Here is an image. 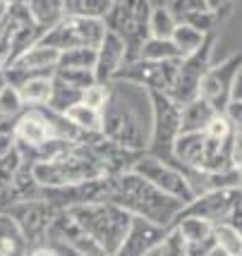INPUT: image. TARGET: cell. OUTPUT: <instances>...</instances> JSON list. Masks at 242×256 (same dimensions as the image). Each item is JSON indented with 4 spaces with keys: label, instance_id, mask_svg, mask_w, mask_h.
<instances>
[{
    "label": "cell",
    "instance_id": "obj_1",
    "mask_svg": "<svg viewBox=\"0 0 242 256\" xmlns=\"http://www.w3.org/2000/svg\"><path fill=\"white\" fill-rule=\"evenodd\" d=\"M151 122L154 110L149 91L132 82L113 79L108 84L106 106L101 110V134L130 151H146Z\"/></svg>",
    "mask_w": 242,
    "mask_h": 256
},
{
    "label": "cell",
    "instance_id": "obj_2",
    "mask_svg": "<svg viewBox=\"0 0 242 256\" xmlns=\"http://www.w3.org/2000/svg\"><path fill=\"white\" fill-rule=\"evenodd\" d=\"M110 194L108 201L122 206L127 213L146 218L158 225H173L175 216L182 211L185 201L154 187L149 180L137 175L134 170H125L118 175H108Z\"/></svg>",
    "mask_w": 242,
    "mask_h": 256
},
{
    "label": "cell",
    "instance_id": "obj_3",
    "mask_svg": "<svg viewBox=\"0 0 242 256\" xmlns=\"http://www.w3.org/2000/svg\"><path fill=\"white\" fill-rule=\"evenodd\" d=\"M106 175V168L99 156L84 146L82 142L70 144L51 160H36L32 163V178L39 187H63V184H77L87 180H96Z\"/></svg>",
    "mask_w": 242,
    "mask_h": 256
},
{
    "label": "cell",
    "instance_id": "obj_4",
    "mask_svg": "<svg viewBox=\"0 0 242 256\" xmlns=\"http://www.w3.org/2000/svg\"><path fill=\"white\" fill-rule=\"evenodd\" d=\"M65 211L99 242L101 249L108 256L118 252L122 237L130 228V220H132V213H127L122 206L113 204V201L79 204V206H72Z\"/></svg>",
    "mask_w": 242,
    "mask_h": 256
},
{
    "label": "cell",
    "instance_id": "obj_5",
    "mask_svg": "<svg viewBox=\"0 0 242 256\" xmlns=\"http://www.w3.org/2000/svg\"><path fill=\"white\" fill-rule=\"evenodd\" d=\"M151 2L149 0H113L110 10L103 17L106 29L113 34H118L125 48H127V56L125 62L137 60L139 58V48L142 44L149 38V17H151Z\"/></svg>",
    "mask_w": 242,
    "mask_h": 256
},
{
    "label": "cell",
    "instance_id": "obj_6",
    "mask_svg": "<svg viewBox=\"0 0 242 256\" xmlns=\"http://www.w3.org/2000/svg\"><path fill=\"white\" fill-rule=\"evenodd\" d=\"M151 96V110H154V122H151V136H149V146L144 154L149 156H156L170 163V166H177L175 156H173V146H175V139L180 134V122H182V106L175 103L168 94L163 91H149Z\"/></svg>",
    "mask_w": 242,
    "mask_h": 256
},
{
    "label": "cell",
    "instance_id": "obj_7",
    "mask_svg": "<svg viewBox=\"0 0 242 256\" xmlns=\"http://www.w3.org/2000/svg\"><path fill=\"white\" fill-rule=\"evenodd\" d=\"M106 24L99 17H79V14H65L53 29L39 38V44L51 46L55 50H70V48H99V44L106 36Z\"/></svg>",
    "mask_w": 242,
    "mask_h": 256
},
{
    "label": "cell",
    "instance_id": "obj_8",
    "mask_svg": "<svg viewBox=\"0 0 242 256\" xmlns=\"http://www.w3.org/2000/svg\"><path fill=\"white\" fill-rule=\"evenodd\" d=\"M213 38H216V32L206 34L204 44L199 46L192 56H185L182 60H180L175 82H173V86H170V91H168V96L175 100V103H180V106H185L187 100H192V98H197L199 96V82H201L204 72H206L209 65H211Z\"/></svg>",
    "mask_w": 242,
    "mask_h": 256
},
{
    "label": "cell",
    "instance_id": "obj_9",
    "mask_svg": "<svg viewBox=\"0 0 242 256\" xmlns=\"http://www.w3.org/2000/svg\"><path fill=\"white\" fill-rule=\"evenodd\" d=\"M177 65H180V60H144V58H137L130 62H122L113 79L139 84L146 91L168 94L173 82H175Z\"/></svg>",
    "mask_w": 242,
    "mask_h": 256
},
{
    "label": "cell",
    "instance_id": "obj_10",
    "mask_svg": "<svg viewBox=\"0 0 242 256\" xmlns=\"http://www.w3.org/2000/svg\"><path fill=\"white\" fill-rule=\"evenodd\" d=\"M130 170H134L137 175H142L144 180H149L154 187H158V190L165 192V194H170V196H175V199H182L185 204H189V201L194 199V192L189 187L187 178L182 175V170H177L175 166L165 163L161 158L149 156V154L142 151Z\"/></svg>",
    "mask_w": 242,
    "mask_h": 256
},
{
    "label": "cell",
    "instance_id": "obj_11",
    "mask_svg": "<svg viewBox=\"0 0 242 256\" xmlns=\"http://www.w3.org/2000/svg\"><path fill=\"white\" fill-rule=\"evenodd\" d=\"M5 213H10L12 218L17 220L20 230L24 232L29 246L34 244H44L48 242V228H51V220L55 216V208L44 201L41 196H34V199H20L5 206L3 208Z\"/></svg>",
    "mask_w": 242,
    "mask_h": 256
},
{
    "label": "cell",
    "instance_id": "obj_12",
    "mask_svg": "<svg viewBox=\"0 0 242 256\" xmlns=\"http://www.w3.org/2000/svg\"><path fill=\"white\" fill-rule=\"evenodd\" d=\"M110 180L108 175L77 184H63V187H39V196L48 201L55 211H65L79 204H94V201H108Z\"/></svg>",
    "mask_w": 242,
    "mask_h": 256
},
{
    "label": "cell",
    "instance_id": "obj_13",
    "mask_svg": "<svg viewBox=\"0 0 242 256\" xmlns=\"http://www.w3.org/2000/svg\"><path fill=\"white\" fill-rule=\"evenodd\" d=\"M242 70V53H232L220 65H209L204 77L199 82V96L209 100L218 112H225V106L230 103L232 84Z\"/></svg>",
    "mask_w": 242,
    "mask_h": 256
},
{
    "label": "cell",
    "instance_id": "obj_14",
    "mask_svg": "<svg viewBox=\"0 0 242 256\" xmlns=\"http://www.w3.org/2000/svg\"><path fill=\"white\" fill-rule=\"evenodd\" d=\"M242 204V187H225V190H211L204 192L194 199L182 206V211L175 216L177 218H185V216H199V218H206L209 223H223L228 220L237 206Z\"/></svg>",
    "mask_w": 242,
    "mask_h": 256
},
{
    "label": "cell",
    "instance_id": "obj_15",
    "mask_svg": "<svg viewBox=\"0 0 242 256\" xmlns=\"http://www.w3.org/2000/svg\"><path fill=\"white\" fill-rule=\"evenodd\" d=\"M48 242H60V244L70 246L84 256H108L101 249L99 242L67 211H55L51 228H48Z\"/></svg>",
    "mask_w": 242,
    "mask_h": 256
},
{
    "label": "cell",
    "instance_id": "obj_16",
    "mask_svg": "<svg viewBox=\"0 0 242 256\" xmlns=\"http://www.w3.org/2000/svg\"><path fill=\"white\" fill-rule=\"evenodd\" d=\"M170 230V225H158L151 223L146 218H139V216H132L130 220V228L122 237L118 252L113 256H144L149 252L158 249V244L163 242L165 232Z\"/></svg>",
    "mask_w": 242,
    "mask_h": 256
},
{
    "label": "cell",
    "instance_id": "obj_17",
    "mask_svg": "<svg viewBox=\"0 0 242 256\" xmlns=\"http://www.w3.org/2000/svg\"><path fill=\"white\" fill-rule=\"evenodd\" d=\"M125 56H127V48H125V41H122L118 34L106 32L103 41L96 48V65H94V77H96V84H110L115 72L120 70V65L125 62Z\"/></svg>",
    "mask_w": 242,
    "mask_h": 256
},
{
    "label": "cell",
    "instance_id": "obj_18",
    "mask_svg": "<svg viewBox=\"0 0 242 256\" xmlns=\"http://www.w3.org/2000/svg\"><path fill=\"white\" fill-rule=\"evenodd\" d=\"M216 108L209 100H204L201 96L187 100L182 106V122H180V132H204L209 122L216 118Z\"/></svg>",
    "mask_w": 242,
    "mask_h": 256
},
{
    "label": "cell",
    "instance_id": "obj_19",
    "mask_svg": "<svg viewBox=\"0 0 242 256\" xmlns=\"http://www.w3.org/2000/svg\"><path fill=\"white\" fill-rule=\"evenodd\" d=\"M27 10L32 14V22L39 26V32L46 34L65 17V2L63 0H27Z\"/></svg>",
    "mask_w": 242,
    "mask_h": 256
},
{
    "label": "cell",
    "instance_id": "obj_20",
    "mask_svg": "<svg viewBox=\"0 0 242 256\" xmlns=\"http://www.w3.org/2000/svg\"><path fill=\"white\" fill-rule=\"evenodd\" d=\"M58 58H60V50H55L51 46L36 44L32 48H27L22 56L17 58L12 65L22 67V70H39V72H55V65H58ZM10 67V65H8Z\"/></svg>",
    "mask_w": 242,
    "mask_h": 256
},
{
    "label": "cell",
    "instance_id": "obj_21",
    "mask_svg": "<svg viewBox=\"0 0 242 256\" xmlns=\"http://www.w3.org/2000/svg\"><path fill=\"white\" fill-rule=\"evenodd\" d=\"M0 249L10 256H27L29 242L10 213L0 211Z\"/></svg>",
    "mask_w": 242,
    "mask_h": 256
},
{
    "label": "cell",
    "instance_id": "obj_22",
    "mask_svg": "<svg viewBox=\"0 0 242 256\" xmlns=\"http://www.w3.org/2000/svg\"><path fill=\"white\" fill-rule=\"evenodd\" d=\"M51 89H53V74H39V77L27 79L17 91L22 96L24 106H46L51 98Z\"/></svg>",
    "mask_w": 242,
    "mask_h": 256
},
{
    "label": "cell",
    "instance_id": "obj_23",
    "mask_svg": "<svg viewBox=\"0 0 242 256\" xmlns=\"http://www.w3.org/2000/svg\"><path fill=\"white\" fill-rule=\"evenodd\" d=\"M67 120L77 127L79 132H101V110H96V108H91V106H87V103H75V106H70L65 112Z\"/></svg>",
    "mask_w": 242,
    "mask_h": 256
},
{
    "label": "cell",
    "instance_id": "obj_24",
    "mask_svg": "<svg viewBox=\"0 0 242 256\" xmlns=\"http://www.w3.org/2000/svg\"><path fill=\"white\" fill-rule=\"evenodd\" d=\"M79 100H82V89H75L72 84H67L53 74V89H51V98L46 106L55 112H65L70 106H75Z\"/></svg>",
    "mask_w": 242,
    "mask_h": 256
},
{
    "label": "cell",
    "instance_id": "obj_25",
    "mask_svg": "<svg viewBox=\"0 0 242 256\" xmlns=\"http://www.w3.org/2000/svg\"><path fill=\"white\" fill-rule=\"evenodd\" d=\"M139 58L144 60H182L177 46L170 38H156V36H149L142 44Z\"/></svg>",
    "mask_w": 242,
    "mask_h": 256
},
{
    "label": "cell",
    "instance_id": "obj_26",
    "mask_svg": "<svg viewBox=\"0 0 242 256\" xmlns=\"http://www.w3.org/2000/svg\"><path fill=\"white\" fill-rule=\"evenodd\" d=\"M180 234L187 240V244L192 242H201V240H206L213 234V223H209L206 218H199V216H185V218H177L173 220Z\"/></svg>",
    "mask_w": 242,
    "mask_h": 256
},
{
    "label": "cell",
    "instance_id": "obj_27",
    "mask_svg": "<svg viewBox=\"0 0 242 256\" xmlns=\"http://www.w3.org/2000/svg\"><path fill=\"white\" fill-rule=\"evenodd\" d=\"M204 38H206V34H201L199 29L189 26V24H182V22H177L175 32H173V36H170V41L177 46V50H180V56L182 58L192 56L199 46L204 44Z\"/></svg>",
    "mask_w": 242,
    "mask_h": 256
},
{
    "label": "cell",
    "instance_id": "obj_28",
    "mask_svg": "<svg viewBox=\"0 0 242 256\" xmlns=\"http://www.w3.org/2000/svg\"><path fill=\"white\" fill-rule=\"evenodd\" d=\"M177 26V20L173 17V12L165 5H154L151 8V17H149V36L156 38H170Z\"/></svg>",
    "mask_w": 242,
    "mask_h": 256
},
{
    "label": "cell",
    "instance_id": "obj_29",
    "mask_svg": "<svg viewBox=\"0 0 242 256\" xmlns=\"http://www.w3.org/2000/svg\"><path fill=\"white\" fill-rule=\"evenodd\" d=\"M94 65H96V48L82 46V48H70V50H63V53H60V58H58V65H55V67L94 70Z\"/></svg>",
    "mask_w": 242,
    "mask_h": 256
},
{
    "label": "cell",
    "instance_id": "obj_30",
    "mask_svg": "<svg viewBox=\"0 0 242 256\" xmlns=\"http://www.w3.org/2000/svg\"><path fill=\"white\" fill-rule=\"evenodd\" d=\"M65 14H79V17H99L103 20L110 10L113 0H63Z\"/></svg>",
    "mask_w": 242,
    "mask_h": 256
},
{
    "label": "cell",
    "instance_id": "obj_31",
    "mask_svg": "<svg viewBox=\"0 0 242 256\" xmlns=\"http://www.w3.org/2000/svg\"><path fill=\"white\" fill-rule=\"evenodd\" d=\"M213 240H216V244H218L220 249H225L230 256H240V252H242V237H240V232H237V230L228 223V220L213 225Z\"/></svg>",
    "mask_w": 242,
    "mask_h": 256
},
{
    "label": "cell",
    "instance_id": "obj_32",
    "mask_svg": "<svg viewBox=\"0 0 242 256\" xmlns=\"http://www.w3.org/2000/svg\"><path fill=\"white\" fill-rule=\"evenodd\" d=\"M177 22L182 24H189V26H194L199 29L201 34H213L216 29L220 26V14L216 10H201V12H189L185 17H180Z\"/></svg>",
    "mask_w": 242,
    "mask_h": 256
},
{
    "label": "cell",
    "instance_id": "obj_33",
    "mask_svg": "<svg viewBox=\"0 0 242 256\" xmlns=\"http://www.w3.org/2000/svg\"><path fill=\"white\" fill-rule=\"evenodd\" d=\"M58 79H63L67 84H72L75 89H89L91 84H96L94 70H77V67H55L53 72Z\"/></svg>",
    "mask_w": 242,
    "mask_h": 256
},
{
    "label": "cell",
    "instance_id": "obj_34",
    "mask_svg": "<svg viewBox=\"0 0 242 256\" xmlns=\"http://www.w3.org/2000/svg\"><path fill=\"white\" fill-rule=\"evenodd\" d=\"M158 254L161 256H187V240L180 234L175 225H170V230L165 232L163 242L158 244Z\"/></svg>",
    "mask_w": 242,
    "mask_h": 256
},
{
    "label": "cell",
    "instance_id": "obj_35",
    "mask_svg": "<svg viewBox=\"0 0 242 256\" xmlns=\"http://www.w3.org/2000/svg\"><path fill=\"white\" fill-rule=\"evenodd\" d=\"M27 106H24L22 96H20V91L15 89L12 84H5L3 91H0V115H8V118H17L20 112L24 110Z\"/></svg>",
    "mask_w": 242,
    "mask_h": 256
},
{
    "label": "cell",
    "instance_id": "obj_36",
    "mask_svg": "<svg viewBox=\"0 0 242 256\" xmlns=\"http://www.w3.org/2000/svg\"><path fill=\"white\" fill-rule=\"evenodd\" d=\"M165 8L173 12V17L180 20L189 12H201V10H209L206 0H165Z\"/></svg>",
    "mask_w": 242,
    "mask_h": 256
},
{
    "label": "cell",
    "instance_id": "obj_37",
    "mask_svg": "<svg viewBox=\"0 0 242 256\" xmlns=\"http://www.w3.org/2000/svg\"><path fill=\"white\" fill-rule=\"evenodd\" d=\"M106 98H108V84H91L89 89L82 91V103H87L96 110H103Z\"/></svg>",
    "mask_w": 242,
    "mask_h": 256
},
{
    "label": "cell",
    "instance_id": "obj_38",
    "mask_svg": "<svg viewBox=\"0 0 242 256\" xmlns=\"http://www.w3.org/2000/svg\"><path fill=\"white\" fill-rule=\"evenodd\" d=\"M225 115L230 118V122L235 124L237 130H242V100L230 98V103L225 106Z\"/></svg>",
    "mask_w": 242,
    "mask_h": 256
},
{
    "label": "cell",
    "instance_id": "obj_39",
    "mask_svg": "<svg viewBox=\"0 0 242 256\" xmlns=\"http://www.w3.org/2000/svg\"><path fill=\"white\" fill-rule=\"evenodd\" d=\"M232 163H235V168H242V130L235 132V142H232Z\"/></svg>",
    "mask_w": 242,
    "mask_h": 256
},
{
    "label": "cell",
    "instance_id": "obj_40",
    "mask_svg": "<svg viewBox=\"0 0 242 256\" xmlns=\"http://www.w3.org/2000/svg\"><path fill=\"white\" fill-rule=\"evenodd\" d=\"M27 256H58V254H55V249L51 246V242H44V244H34V246H29Z\"/></svg>",
    "mask_w": 242,
    "mask_h": 256
},
{
    "label": "cell",
    "instance_id": "obj_41",
    "mask_svg": "<svg viewBox=\"0 0 242 256\" xmlns=\"http://www.w3.org/2000/svg\"><path fill=\"white\" fill-rule=\"evenodd\" d=\"M228 223H230L232 228L240 232V237H242V206H237V208H235V211L228 216Z\"/></svg>",
    "mask_w": 242,
    "mask_h": 256
},
{
    "label": "cell",
    "instance_id": "obj_42",
    "mask_svg": "<svg viewBox=\"0 0 242 256\" xmlns=\"http://www.w3.org/2000/svg\"><path fill=\"white\" fill-rule=\"evenodd\" d=\"M51 246L55 249L58 256H84V254H79V252H75V249H70V246L60 244V242H51Z\"/></svg>",
    "mask_w": 242,
    "mask_h": 256
},
{
    "label": "cell",
    "instance_id": "obj_43",
    "mask_svg": "<svg viewBox=\"0 0 242 256\" xmlns=\"http://www.w3.org/2000/svg\"><path fill=\"white\" fill-rule=\"evenodd\" d=\"M230 98L242 100V70H240V74L235 77V84H232V96H230Z\"/></svg>",
    "mask_w": 242,
    "mask_h": 256
},
{
    "label": "cell",
    "instance_id": "obj_44",
    "mask_svg": "<svg viewBox=\"0 0 242 256\" xmlns=\"http://www.w3.org/2000/svg\"><path fill=\"white\" fill-rule=\"evenodd\" d=\"M206 5H209V10L220 12L223 8H230V0H206Z\"/></svg>",
    "mask_w": 242,
    "mask_h": 256
},
{
    "label": "cell",
    "instance_id": "obj_45",
    "mask_svg": "<svg viewBox=\"0 0 242 256\" xmlns=\"http://www.w3.org/2000/svg\"><path fill=\"white\" fill-rule=\"evenodd\" d=\"M8 12H10V2H8V0H0V26H3V22H5Z\"/></svg>",
    "mask_w": 242,
    "mask_h": 256
},
{
    "label": "cell",
    "instance_id": "obj_46",
    "mask_svg": "<svg viewBox=\"0 0 242 256\" xmlns=\"http://www.w3.org/2000/svg\"><path fill=\"white\" fill-rule=\"evenodd\" d=\"M204 256H230V254H228L225 249H220L218 244H213V246H211V249H209V252H206Z\"/></svg>",
    "mask_w": 242,
    "mask_h": 256
},
{
    "label": "cell",
    "instance_id": "obj_47",
    "mask_svg": "<svg viewBox=\"0 0 242 256\" xmlns=\"http://www.w3.org/2000/svg\"><path fill=\"white\" fill-rule=\"evenodd\" d=\"M5 84H8V79H5V72L0 70V91H3V86H5Z\"/></svg>",
    "mask_w": 242,
    "mask_h": 256
},
{
    "label": "cell",
    "instance_id": "obj_48",
    "mask_svg": "<svg viewBox=\"0 0 242 256\" xmlns=\"http://www.w3.org/2000/svg\"><path fill=\"white\" fill-rule=\"evenodd\" d=\"M144 256H161V254H158V249H154V252H149V254H144Z\"/></svg>",
    "mask_w": 242,
    "mask_h": 256
},
{
    "label": "cell",
    "instance_id": "obj_49",
    "mask_svg": "<svg viewBox=\"0 0 242 256\" xmlns=\"http://www.w3.org/2000/svg\"><path fill=\"white\" fill-rule=\"evenodd\" d=\"M0 256H10V254H8V252H3V249H0Z\"/></svg>",
    "mask_w": 242,
    "mask_h": 256
}]
</instances>
